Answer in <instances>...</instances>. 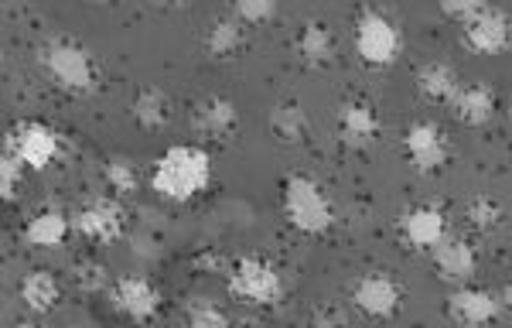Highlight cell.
I'll return each mask as SVG.
<instances>
[{"mask_svg":"<svg viewBox=\"0 0 512 328\" xmlns=\"http://www.w3.org/2000/svg\"><path fill=\"white\" fill-rule=\"evenodd\" d=\"M212 178V158L202 151V147L192 144H178L168 147L158 161H154V192L168 202H188L195 199L198 192H205Z\"/></svg>","mask_w":512,"mask_h":328,"instance_id":"cell-1","label":"cell"},{"mask_svg":"<svg viewBox=\"0 0 512 328\" xmlns=\"http://www.w3.org/2000/svg\"><path fill=\"white\" fill-rule=\"evenodd\" d=\"M284 212L291 226L308 236H318L332 226V202L308 175H291L284 182Z\"/></svg>","mask_w":512,"mask_h":328,"instance_id":"cell-2","label":"cell"},{"mask_svg":"<svg viewBox=\"0 0 512 328\" xmlns=\"http://www.w3.org/2000/svg\"><path fill=\"white\" fill-rule=\"evenodd\" d=\"M229 294L246 305H277L284 298V277L274 264L260 257H243L229 267Z\"/></svg>","mask_w":512,"mask_h":328,"instance_id":"cell-3","label":"cell"},{"mask_svg":"<svg viewBox=\"0 0 512 328\" xmlns=\"http://www.w3.org/2000/svg\"><path fill=\"white\" fill-rule=\"evenodd\" d=\"M41 65L48 69L65 93H89L96 86V69L86 48L72 45V41H48L41 48Z\"/></svg>","mask_w":512,"mask_h":328,"instance_id":"cell-4","label":"cell"},{"mask_svg":"<svg viewBox=\"0 0 512 328\" xmlns=\"http://www.w3.org/2000/svg\"><path fill=\"white\" fill-rule=\"evenodd\" d=\"M355 48L362 62L369 65H390L400 52V31L396 24L379 11H366L355 21Z\"/></svg>","mask_w":512,"mask_h":328,"instance_id":"cell-5","label":"cell"},{"mask_svg":"<svg viewBox=\"0 0 512 328\" xmlns=\"http://www.w3.org/2000/svg\"><path fill=\"white\" fill-rule=\"evenodd\" d=\"M7 151L18 158L24 168H48L59 154V134L48 123L24 120L14 127V134L7 137Z\"/></svg>","mask_w":512,"mask_h":328,"instance_id":"cell-6","label":"cell"},{"mask_svg":"<svg viewBox=\"0 0 512 328\" xmlns=\"http://www.w3.org/2000/svg\"><path fill=\"white\" fill-rule=\"evenodd\" d=\"M72 226L79 236L106 246L123 236V209L113 199H93L72 216Z\"/></svg>","mask_w":512,"mask_h":328,"instance_id":"cell-7","label":"cell"},{"mask_svg":"<svg viewBox=\"0 0 512 328\" xmlns=\"http://www.w3.org/2000/svg\"><path fill=\"white\" fill-rule=\"evenodd\" d=\"M352 301H355V308L366 311L369 318H390L393 311L400 308L403 291H400V284H396L390 274L373 270V274H366L359 284H355Z\"/></svg>","mask_w":512,"mask_h":328,"instance_id":"cell-8","label":"cell"},{"mask_svg":"<svg viewBox=\"0 0 512 328\" xmlns=\"http://www.w3.org/2000/svg\"><path fill=\"white\" fill-rule=\"evenodd\" d=\"M113 305L134 322H151L161 311V291L147 277H120L113 284Z\"/></svg>","mask_w":512,"mask_h":328,"instance_id":"cell-9","label":"cell"},{"mask_svg":"<svg viewBox=\"0 0 512 328\" xmlns=\"http://www.w3.org/2000/svg\"><path fill=\"white\" fill-rule=\"evenodd\" d=\"M465 41L478 55L506 52V48H512V18L506 11H499V7L489 4V11L465 28Z\"/></svg>","mask_w":512,"mask_h":328,"instance_id":"cell-10","label":"cell"},{"mask_svg":"<svg viewBox=\"0 0 512 328\" xmlns=\"http://www.w3.org/2000/svg\"><path fill=\"white\" fill-rule=\"evenodd\" d=\"M407 158L417 164L420 171H437L448 158V144H444V134L434 127V123H414L407 130Z\"/></svg>","mask_w":512,"mask_h":328,"instance_id":"cell-11","label":"cell"},{"mask_svg":"<svg viewBox=\"0 0 512 328\" xmlns=\"http://www.w3.org/2000/svg\"><path fill=\"white\" fill-rule=\"evenodd\" d=\"M236 106L226 96H205V100L195 103L192 123L202 137H212V141H226L236 130Z\"/></svg>","mask_w":512,"mask_h":328,"instance_id":"cell-12","label":"cell"},{"mask_svg":"<svg viewBox=\"0 0 512 328\" xmlns=\"http://www.w3.org/2000/svg\"><path fill=\"white\" fill-rule=\"evenodd\" d=\"M403 240L417 250H434L437 243L448 236V226H444V212L441 209H431V205H417L403 216Z\"/></svg>","mask_w":512,"mask_h":328,"instance_id":"cell-13","label":"cell"},{"mask_svg":"<svg viewBox=\"0 0 512 328\" xmlns=\"http://www.w3.org/2000/svg\"><path fill=\"white\" fill-rule=\"evenodd\" d=\"M376 134H379V120L369 103L349 100L338 106V137H342V144L366 147L369 141H376Z\"/></svg>","mask_w":512,"mask_h":328,"instance_id":"cell-14","label":"cell"},{"mask_svg":"<svg viewBox=\"0 0 512 328\" xmlns=\"http://www.w3.org/2000/svg\"><path fill=\"white\" fill-rule=\"evenodd\" d=\"M448 311L458 325L465 328H478L485 322H492L499 315V301L492 298L489 291H475V287H461L448 298Z\"/></svg>","mask_w":512,"mask_h":328,"instance_id":"cell-15","label":"cell"},{"mask_svg":"<svg viewBox=\"0 0 512 328\" xmlns=\"http://www.w3.org/2000/svg\"><path fill=\"white\" fill-rule=\"evenodd\" d=\"M431 253H434L437 274H441L444 281L461 284L475 274V250L465 240H458V236H444Z\"/></svg>","mask_w":512,"mask_h":328,"instance_id":"cell-16","label":"cell"},{"mask_svg":"<svg viewBox=\"0 0 512 328\" xmlns=\"http://www.w3.org/2000/svg\"><path fill=\"white\" fill-rule=\"evenodd\" d=\"M451 110H454V117H458L461 123H468V127H485V123L492 120V113H495L492 86H485V82L461 86L458 96L451 100Z\"/></svg>","mask_w":512,"mask_h":328,"instance_id":"cell-17","label":"cell"},{"mask_svg":"<svg viewBox=\"0 0 512 328\" xmlns=\"http://www.w3.org/2000/svg\"><path fill=\"white\" fill-rule=\"evenodd\" d=\"M202 41H205V52H209L212 59H233L246 41V24L239 21L236 14H222V18L209 21Z\"/></svg>","mask_w":512,"mask_h":328,"instance_id":"cell-18","label":"cell"},{"mask_svg":"<svg viewBox=\"0 0 512 328\" xmlns=\"http://www.w3.org/2000/svg\"><path fill=\"white\" fill-rule=\"evenodd\" d=\"M59 298H62V287L52 270H31L21 281V301L35 311V315H48V311L59 305Z\"/></svg>","mask_w":512,"mask_h":328,"instance_id":"cell-19","label":"cell"},{"mask_svg":"<svg viewBox=\"0 0 512 328\" xmlns=\"http://www.w3.org/2000/svg\"><path fill=\"white\" fill-rule=\"evenodd\" d=\"M297 55L308 65H328L335 55V35L325 21H308L297 31Z\"/></svg>","mask_w":512,"mask_h":328,"instance_id":"cell-20","label":"cell"},{"mask_svg":"<svg viewBox=\"0 0 512 328\" xmlns=\"http://www.w3.org/2000/svg\"><path fill=\"white\" fill-rule=\"evenodd\" d=\"M417 89H420V96H427V100H434V103H451L454 96H458L461 82L451 65L427 62L424 69L417 72Z\"/></svg>","mask_w":512,"mask_h":328,"instance_id":"cell-21","label":"cell"},{"mask_svg":"<svg viewBox=\"0 0 512 328\" xmlns=\"http://www.w3.org/2000/svg\"><path fill=\"white\" fill-rule=\"evenodd\" d=\"M130 113H134V120L144 130H158L171 120V100L161 93V89H140V93L134 96Z\"/></svg>","mask_w":512,"mask_h":328,"instance_id":"cell-22","label":"cell"},{"mask_svg":"<svg viewBox=\"0 0 512 328\" xmlns=\"http://www.w3.org/2000/svg\"><path fill=\"white\" fill-rule=\"evenodd\" d=\"M65 233H69V219L55 209L38 212V216L24 226V236H28V243H35V246H59L65 240Z\"/></svg>","mask_w":512,"mask_h":328,"instance_id":"cell-23","label":"cell"},{"mask_svg":"<svg viewBox=\"0 0 512 328\" xmlns=\"http://www.w3.org/2000/svg\"><path fill=\"white\" fill-rule=\"evenodd\" d=\"M270 130L280 137L284 144H294L308 134V117H304L301 103H280L274 113H270Z\"/></svg>","mask_w":512,"mask_h":328,"instance_id":"cell-24","label":"cell"},{"mask_svg":"<svg viewBox=\"0 0 512 328\" xmlns=\"http://www.w3.org/2000/svg\"><path fill=\"white\" fill-rule=\"evenodd\" d=\"M185 322H188V328H233L229 325L226 311H222L219 305H212V301H205V298H198L188 305Z\"/></svg>","mask_w":512,"mask_h":328,"instance_id":"cell-25","label":"cell"},{"mask_svg":"<svg viewBox=\"0 0 512 328\" xmlns=\"http://www.w3.org/2000/svg\"><path fill=\"white\" fill-rule=\"evenodd\" d=\"M103 178L117 195H134L137 192V171H134V161H127V158H110V161H106Z\"/></svg>","mask_w":512,"mask_h":328,"instance_id":"cell-26","label":"cell"},{"mask_svg":"<svg viewBox=\"0 0 512 328\" xmlns=\"http://www.w3.org/2000/svg\"><path fill=\"white\" fill-rule=\"evenodd\" d=\"M106 267L96 264V260H79L76 267H72V284L79 287L82 294H99L106 287Z\"/></svg>","mask_w":512,"mask_h":328,"instance_id":"cell-27","label":"cell"},{"mask_svg":"<svg viewBox=\"0 0 512 328\" xmlns=\"http://www.w3.org/2000/svg\"><path fill=\"white\" fill-rule=\"evenodd\" d=\"M441 11L448 14L451 21H458L461 28H468V24L478 21L485 11H489V4H482V0H444Z\"/></svg>","mask_w":512,"mask_h":328,"instance_id":"cell-28","label":"cell"},{"mask_svg":"<svg viewBox=\"0 0 512 328\" xmlns=\"http://www.w3.org/2000/svg\"><path fill=\"white\" fill-rule=\"evenodd\" d=\"M233 14L246 24V28H253V24H263V21L274 18L277 4H270V0H239L233 7Z\"/></svg>","mask_w":512,"mask_h":328,"instance_id":"cell-29","label":"cell"},{"mask_svg":"<svg viewBox=\"0 0 512 328\" xmlns=\"http://www.w3.org/2000/svg\"><path fill=\"white\" fill-rule=\"evenodd\" d=\"M468 219H472V226L475 229H482V233H489V229L499 226V219H502V209L495 205L492 199H475L472 205H468Z\"/></svg>","mask_w":512,"mask_h":328,"instance_id":"cell-30","label":"cell"},{"mask_svg":"<svg viewBox=\"0 0 512 328\" xmlns=\"http://www.w3.org/2000/svg\"><path fill=\"white\" fill-rule=\"evenodd\" d=\"M21 168L24 164L7 151L4 161H0V192H4V199H14V188L21 185Z\"/></svg>","mask_w":512,"mask_h":328,"instance_id":"cell-31","label":"cell"},{"mask_svg":"<svg viewBox=\"0 0 512 328\" xmlns=\"http://www.w3.org/2000/svg\"><path fill=\"white\" fill-rule=\"evenodd\" d=\"M195 270H226V260H222L219 253H212V250H202L195 257Z\"/></svg>","mask_w":512,"mask_h":328,"instance_id":"cell-32","label":"cell"},{"mask_svg":"<svg viewBox=\"0 0 512 328\" xmlns=\"http://www.w3.org/2000/svg\"><path fill=\"white\" fill-rule=\"evenodd\" d=\"M311 325H315V328H338V315H335V311H328V308H321V311H315Z\"/></svg>","mask_w":512,"mask_h":328,"instance_id":"cell-33","label":"cell"},{"mask_svg":"<svg viewBox=\"0 0 512 328\" xmlns=\"http://www.w3.org/2000/svg\"><path fill=\"white\" fill-rule=\"evenodd\" d=\"M506 305H509V308H512V284H509V287H506Z\"/></svg>","mask_w":512,"mask_h":328,"instance_id":"cell-34","label":"cell"},{"mask_svg":"<svg viewBox=\"0 0 512 328\" xmlns=\"http://www.w3.org/2000/svg\"><path fill=\"white\" fill-rule=\"evenodd\" d=\"M18 328H45V325H35V322H21Z\"/></svg>","mask_w":512,"mask_h":328,"instance_id":"cell-35","label":"cell"},{"mask_svg":"<svg viewBox=\"0 0 512 328\" xmlns=\"http://www.w3.org/2000/svg\"><path fill=\"white\" fill-rule=\"evenodd\" d=\"M239 328H263V325H256V322H246V325H239Z\"/></svg>","mask_w":512,"mask_h":328,"instance_id":"cell-36","label":"cell"}]
</instances>
